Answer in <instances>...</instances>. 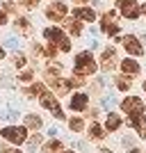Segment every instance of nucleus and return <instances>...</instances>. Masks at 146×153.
Segmentation results:
<instances>
[{"label":"nucleus","instance_id":"nucleus-1","mask_svg":"<svg viewBox=\"0 0 146 153\" xmlns=\"http://www.w3.org/2000/svg\"><path fill=\"white\" fill-rule=\"evenodd\" d=\"M96 71H98V62L94 59V55H91V51H80L76 55V59H73V73L76 76H94Z\"/></svg>","mask_w":146,"mask_h":153},{"label":"nucleus","instance_id":"nucleus-2","mask_svg":"<svg viewBox=\"0 0 146 153\" xmlns=\"http://www.w3.org/2000/svg\"><path fill=\"white\" fill-rule=\"evenodd\" d=\"M44 39L48 41V44L53 46H57L62 53H71V48H73V44H71V39L69 34H66V30H62V27H55V25H48L44 27Z\"/></svg>","mask_w":146,"mask_h":153},{"label":"nucleus","instance_id":"nucleus-3","mask_svg":"<svg viewBox=\"0 0 146 153\" xmlns=\"http://www.w3.org/2000/svg\"><path fill=\"white\" fill-rule=\"evenodd\" d=\"M116 9H110L101 16V32L105 37H112V39H119V32H121V25L116 21Z\"/></svg>","mask_w":146,"mask_h":153},{"label":"nucleus","instance_id":"nucleus-4","mask_svg":"<svg viewBox=\"0 0 146 153\" xmlns=\"http://www.w3.org/2000/svg\"><path fill=\"white\" fill-rule=\"evenodd\" d=\"M114 7H116V12L128 21H137L142 16V7L137 0H114Z\"/></svg>","mask_w":146,"mask_h":153},{"label":"nucleus","instance_id":"nucleus-5","mask_svg":"<svg viewBox=\"0 0 146 153\" xmlns=\"http://www.w3.org/2000/svg\"><path fill=\"white\" fill-rule=\"evenodd\" d=\"M39 103H41V108H46L48 112H53V117H55L57 121H64V119H66V117H64L62 105H59V101L55 98V94H53V91H48V89H46L44 94L39 96Z\"/></svg>","mask_w":146,"mask_h":153},{"label":"nucleus","instance_id":"nucleus-6","mask_svg":"<svg viewBox=\"0 0 146 153\" xmlns=\"http://www.w3.org/2000/svg\"><path fill=\"white\" fill-rule=\"evenodd\" d=\"M0 135H2V140H7L9 144H25L27 142V128L25 126H7L0 130Z\"/></svg>","mask_w":146,"mask_h":153},{"label":"nucleus","instance_id":"nucleus-7","mask_svg":"<svg viewBox=\"0 0 146 153\" xmlns=\"http://www.w3.org/2000/svg\"><path fill=\"white\" fill-rule=\"evenodd\" d=\"M116 41H119V44L123 46V51L130 53L133 57H142V55H144V46H142L137 34H123V37L116 39Z\"/></svg>","mask_w":146,"mask_h":153},{"label":"nucleus","instance_id":"nucleus-8","mask_svg":"<svg viewBox=\"0 0 146 153\" xmlns=\"http://www.w3.org/2000/svg\"><path fill=\"white\" fill-rule=\"evenodd\" d=\"M46 19L48 21H55V23H59V21L66 19V14H69V7H66V2H62V0H53L50 5L46 7Z\"/></svg>","mask_w":146,"mask_h":153},{"label":"nucleus","instance_id":"nucleus-9","mask_svg":"<svg viewBox=\"0 0 146 153\" xmlns=\"http://www.w3.org/2000/svg\"><path fill=\"white\" fill-rule=\"evenodd\" d=\"M144 101H142L139 96H128V98H123L121 101V112H126V114L130 117H139L142 112H144Z\"/></svg>","mask_w":146,"mask_h":153},{"label":"nucleus","instance_id":"nucleus-10","mask_svg":"<svg viewBox=\"0 0 146 153\" xmlns=\"http://www.w3.org/2000/svg\"><path fill=\"white\" fill-rule=\"evenodd\" d=\"M116 64H119V59H116V51L114 46H105L101 53V69L103 71H114Z\"/></svg>","mask_w":146,"mask_h":153},{"label":"nucleus","instance_id":"nucleus-11","mask_svg":"<svg viewBox=\"0 0 146 153\" xmlns=\"http://www.w3.org/2000/svg\"><path fill=\"white\" fill-rule=\"evenodd\" d=\"M69 108L73 110V112H84V110L89 108V94L87 91H76L69 101Z\"/></svg>","mask_w":146,"mask_h":153},{"label":"nucleus","instance_id":"nucleus-12","mask_svg":"<svg viewBox=\"0 0 146 153\" xmlns=\"http://www.w3.org/2000/svg\"><path fill=\"white\" fill-rule=\"evenodd\" d=\"M119 66H121V73H123V76H139V71H142V64L139 62H135L133 57H123L119 62Z\"/></svg>","mask_w":146,"mask_h":153},{"label":"nucleus","instance_id":"nucleus-13","mask_svg":"<svg viewBox=\"0 0 146 153\" xmlns=\"http://www.w3.org/2000/svg\"><path fill=\"white\" fill-rule=\"evenodd\" d=\"M73 16H76L78 21H84V23H94L96 21V12L94 9H91V7H76V9H73Z\"/></svg>","mask_w":146,"mask_h":153},{"label":"nucleus","instance_id":"nucleus-14","mask_svg":"<svg viewBox=\"0 0 146 153\" xmlns=\"http://www.w3.org/2000/svg\"><path fill=\"white\" fill-rule=\"evenodd\" d=\"M14 30L19 32V34H23V37H30V34H32V23H30V19L19 16V19L14 21Z\"/></svg>","mask_w":146,"mask_h":153},{"label":"nucleus","instance_id":"nucleus-15","mask_svg":"<svg viewBox=\"0 0 146 153\" xmlns=\"http://www.w3.org/2000/svg\"><path fill=\"white\" fill-rule=\"evenodd\" d=\"M121 128V117L116 114V112H110L107 117H105V130L107 133H116Z\"/></svg>","mask_w":146,"mask_h":153},{"label":"nucleus","instance_id":"nucleus-16","mask_svg":"<svg viewBox=\"0 0 146 153\" xmlns=\"http://www.w3.org/2000/svg\"><path fill=\"white\" fill-rule=\"evenodd\" d=\"M64 30L69 32V34H73V37H80V34H82V21H78L76 16H73V19H66Z\"/></svg>","mask_w":146,"mask_h":153},{"label":"nucleus","instance_id":"nucleus-17","mask_svg":"<svg viewBox=\"0 0 146 153\" xmlns=\"http://www.w3.org/2000/svg\"><path fill=\"white\" fill-rule=\"evenodd\" d=\"M44 76H46V82H50V80H55V78H62V64L50 62L48 66H46Z\"/></svg>","mask_w":146,"mask_h":153},{"label":"nucleus","instance_id":"nucleus-18","mask_svg":"<svg viewBox=\"0 0 146 153\" xmlns=\"http://www.w3.org/2000/svg\"><path fill=\"white\" fill-rule=\"evenodd\" d=\"M130 126L135 128V133L139 135V137H146V117L144 114L133 117V119H130Z\"/></svg>","mask_w":146,"mask_h":153},{"label":"nucleus","instance_id":"nucleus-19","mask_svg":"<svg viewBox=\"0 0 146 153\" xmlns=\"http://www.w3.org/2000/svg\"><path fill=\"white\" fill-rule=\"evenodd\" d=\"M62 151H64V144L57 137H53L50 142H46L44 146H41V153H62Z\"/></svg>","mask_w":146,"mask_h":153},{"label":"nucleus","instance_id":"nucleus-20","mask_svg":"<svg viewBox=\"0 0 146 153\" xmlns=\"http://www.w3.org/2000/svg\"><path fill=\"white\" fill-rule=\"evenodd\" d=\"M87 133H89V137H91V140H103L107 130H105V128H103L101 123L91 121V123H89V128H87Z\"/></svg>","mask_w":146,"mask_h":153},{"label":"nucleus","instance_id":"nucleus-21","mask_svg":"<svg viewBox=\"0 0 146 153\" xmlns=\"http://www.w3.org/2000/svg\"><path fill=\"white\" fill-rule=\"evenodd\" d=\"M44 91H46V85L44 82H34V85H30V87L25 89V96H27V98H39Z\"/></svg>","mask_w":146,"mask_h":153},{"label":"nucleus","instance_id":"nucleus-22","mask_svg":"<svg viewBox=\"0 0 146 153\" xmlns=\"http://www.w3.org/2000/svg\"><path fill=\"white\" fill-rule=\"evenodd\" d=\"M41 126H44V121H41V117H39V114H34V112L25 114V128H32V130H39Z\"/></svg>","mask_w":146,"mask_h":153},{"label":"nucleus","instance_id":"nucleus-23","mask_svg":"<svg viewBox=\"0 0 146 153\" xmlns=\"http://www.w3.org/2000/svg\"><path fill=\"white\" fill-rule=\"evenodd\" d=\"M69 128L73 130V133H82L84 130V119L82 117H71L69 119Z\"/></svg>","mask_w":146,"mask_h":153},{"label":"nucleus","instance_id":"nucleus-24","mask_svg":"<svg viewBox=\"0 0 146 153\" xmlns=\"http://www.w3.org/2000/svg\"><path fill=\"white\" fill-rule=\"evenodd\" d=\"M114 85H116V89H119V91H128L130 87H133V80H130V76H119Z\"/></svg>","mask_w":146,"mask_h":153},{"label":"nucleus","instance_id":"nucleus-25","mask_svg":"<svg viewBox=\"0 0 146 153\" xmlns=\"http://www.w3.org/2000/svg\"><path fill=\"white\" fill-rule=\"evenodd\" d=\"M12 62H14L16 69H23V66L27 64V57L23 55V53H14V55H12Z\"/></svg>","mask_w":146,"mask_h":153},{"label":"nucleus","instance_id":"nucleus-26","mask_svg":"<svg viewBox=\"0 0 146 153\" xmlns=\"http://www.w3.org/2000/svg\"><path fill=\"white\" fill-rule=\"evenodd\" d=\"M59 53V48L57 46H53V44H48V46H44V57H48V59H53L55 55Z\"/></svg>","mask_w":146,"mask_h":153},{"label":"nucleus","instance_id":"nucleus-27","mask_svg":"<svg viewBox=\"0 0 146 153\" xmlns=\"http://www.w3.org/2000/svg\"><path fill=\"white\" fill-rule=\"evenodd\" d=\"M19 80H21V82H32V80H34V71H32V69L21 71V73H19Z\"/></svg>","mask_w":146,"mask_h":153},{"label":"nucleus","instance_id":"nucleus-28","mask_svg":"<svg viewBox=\"0 0 146 153\" xmlns=\"http://www.w3.org/2000/svg\"><path fill=\"white\" fill-rule=\"evenodd\" d=\"M84 82H87V80H84L82 76H76V73L69 78V87H84Z\"/></svg>","mask_w":146,"mask_h":153},{"label":"nucleus","instance_id":"nucleus-29","mask_svg":"<svg viewBox=\"0 0 146 153\" xmlns=\"http://www.w3.org/2000/svg\"><path fill=\"white\" fill-rule=\"evenodd\" d=\"M16 117H19L16 110H2V112H0V119H7V121H14Z\"/></svg>","mask_w":146,"mask_h":153},{"label":"nucleus","instance_id":"nucleus-30","mask_svg":"<svg viewBox=\"0 0 146 153\" xmlns=\"http://www.w3.org/2000/svg\"><path fill=\"white\" fill-rule=\"evenodd\" d=\"M21 2H23V7H25V9H34L41 0H21Z\"/></svg>","mask_w":146,"mask_h":153},{"label":"nucleus","instance_id":"nucleus-31","mask_svg":"<svg viewBox=\"0 0 146 153\" xmlns=\"http://www.w3.org/2000/svg\"><path fill=\"white\" fill-rule=\"evenodd\" d=\"M2 7H5V12H7V14H16V5H14L12 0H7Z\"/></svg>","mask_w":146,"mask_h":153},{"label":"nucleus","instance_id":"nucleus-32","mask_svg":"<svg viewBox=\"0 0 146 153\" xmlns=\"http://www.w3.org/2000/svg\"><path fill=\"white\" fill-rule=\"evenodd\" d=\"M39 144H41V135H32V137H30V146H39Z\"/></svg>","mask_w":146,"mask_h":153},{"label":"nucleus","instance_id":"nucleus-33","mask_svg":"<svg viewBox=\"0 0 146 153\" xmlns=\"http://www.w3.org/2000/svg\"><path fill=\"white\" fill-rule=\"evenodd\" d=\"M101 105H103V108H112V105H114V101H112V96H105V98L101 101Z\"/></svg>","mask_w":146,"mask_h":153},{"label":"nucleus","instance_id":"nucleus-34","mask_svg":"<svg viewBox=\"0 0 146 153\" xmlns=\"http://www.w3.org/2000/svg\"><path fill=\"white\" fill-rule=\"evenodd\" d=\"M2 25H7V12L5 9H0V27Z\"/></svg>","mask_w":146,"mask_h":153},{"label":"nucleus","instance_id":"nucleus-35","mask_svg":"<svg viewBox=\"0 0 146 153\" xmlns=\"http://www.w3.org/2000/svg\"><path fill=\"white\" fill-rule=\"evenodd\" d=\"M0 153H23V151H19V149H0Z\"/></svg>","mask_w":146,"mask_h":153},{"label":"nucleus","instance_id":"nucleus-36","mask_svg":"<svg viewBox=\"0 0 146 153\" xmlns=\"http://www.w3.org/2000/svg\"><path fill=\"white\" fill-rule=\"evenodd\" d=\"M7 46H12V48H16L19 44H16V39H14V37H9V39H7Z\"/></svg>","mask_w":146,"mask_h":153},{"label":"nucleus","instance_id":"nucleus-37","mask_svg":"<svg viewBox=\"0 0 146 153\" xmlns=\"http://www.w3.org/2000/svg\"><path fill=\"white\" fill-rule=\"evenodd\" d=\"M71 2H76L78 7H84V5H87V2H89V0H71Z\"/></svg>","mask_w":146,"mask_h":153},{"label":"nucleus","instance_id":"nucleus-38","mask_svg":"<svg viewBox=\"0 0 146 153\" xmlns=\"http://www.w3.org/2000/svg\"><path fill=\"white\" fill-rule=\"evenodd\" d=\"M139 41H142V44H146V32H142V34H139Z\"/></svg>","mask_w":146,"mask_h":153},{"label":"nucleus","instance_id":"nucleus-39","mask_svg":"<svg viewBox=\"0 0 146 153\" xmlns=\"http://www.w3.org/2000/svg\"><path fill=\"white\" fill-rule=\"evenodd\" d=\"M5 55H7V53H5V48L0 46V59H5Z\"/></svg>","mask_w":146,"mask_h":153},{"label":"nucleus","instance_id":"nucleus-40","mask_svg":"<svg viewBox=\"0 0 146 153\" xmlns=\"http://www.w3.org/2000/svg\"><path fill=\"white\" fill-rule=\"evenodd\" d=\"M142 14H144V16H146V2H144V5H142Z\"/></svg>","mask_w":146,"mask_h":153},{"label":"nucleus","instance_id":"nucleus-41","mask_svg":"<svg viewBox=\"0 0 146 153\" xmlns=\"http://www.w3.org/2000/svg\"><path fill=\"white\" fill-rule=\"evenodd\" d=\"M128 153H139V149H130V151H128Z\"/></svg>","mask_w":146,"mask_h":153},{"label":"nucleus","instance_id":"nucleus-42","mask_svg":"<svg viewBox=\"0 0 146 153\" xmlns=\"http://www.w3.org/2000/svg\"><path fill=\"white\" fill-rule=\"evenodd\" d=\"M101 153H112V151H110V149H101Z\"/></svg>","mask_w":146,"mask_h":153},{"label":"nucleus","instance_id":"nucleus-43","mask_svg":"<svg viewBox=\"0 0 146 153\" xmlns=\"http://www.w3.org/2000/svg\"><path fill=\"white\" fill-rule=\"evenodd\" d=\"M144 94H146V80H144Z\"/></svg>","mask_w":146,"mask_h":153},{"label":"nucleus","instance_id":"nucleus-44","mask_svg":"<svg viewBox=\"0 0 146 153\" xmlns=\"http://www.w3.org/2000/svg\"><path fill=\"white\" fill-rule=\"evenodd\" d=\"M62 153H76V151H62Z\"/></svg>","mask_w":146,"mask_h":153}]
</instances>
